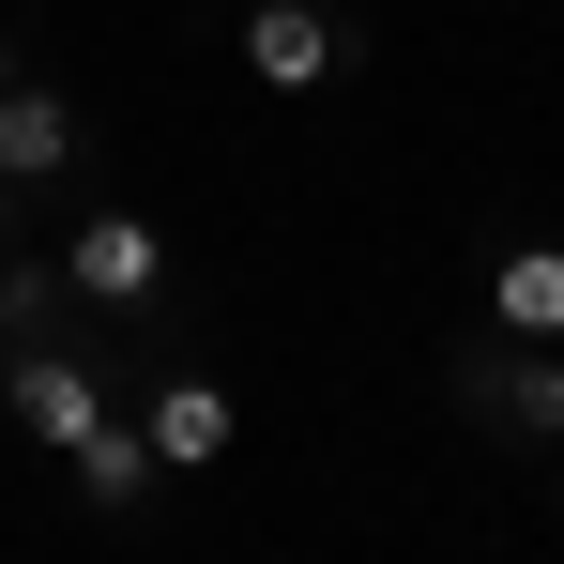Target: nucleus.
<instances>
[{"mask_svg":"<svg viewBox=\"0 0 564 564\" xmlns=\"http://www.w3.org/2000/svg\"><path fill=\"white\" fill-rule=\"evenodd\" d=\"M122 381H138V336L107 321V336H46V351H0V412L46 443V458H77L107 412H122Z\"/></svg>","mask_w":564,"mask_h":564,"instance_id":"obj_1","label":"nucleus"},{"mask_svg":"<svg viewBox=\"0 0 564 564\" xmlns=\"http://www.w3.org/2000/svg\"><path fill=\"white\" fill-rule=\"evenodd\" d=\"M458 412L473 427H488V443H519V458H564V351L550 336H503V321H488V336H458Z\"/></svg>","mask_w":564,"mask_h":564,"instance_id":"obj_2","label":"nucleus"},{"mask_svg":"<svg viewBox=\"0 0 564 564\" xmlns=\"http://www.w3.org/2000/svg\"><path fill=\"white\" fill-rule=\"evenodd\" d=\"M62 275H77V305H93V321H122V336H138V321L169 305V229L107 198V214H77V245H62Z\"/></svg>","mask_w":564,"mask_h":564,"instance_id":"obj_3","label":"nucleus"},{"mask_svg":"<svg viewBox=\"0 0 564 564\" xmlns=\"http://www.w3.org/2000/svg\"><path fill=\"white\" fill-rule=\"evenodd\" d=\"M351 62H367V31L336 0H245V77L260 93H336Z\"/></svg>","mask_w":564,"mask_h":564,"instance_id":"obj_4","label":"nucleus"},{"mask_svg":"<svg viewBox=\"0 0 564 564\" xmlns=\"http://www.w3.org/2000/svg\"><path fill=\"white\" fill-rule=\"evenodd\" d=\"M77 169H93V107H77V93H46V77L15 62V77H0V184H15V198H46V184H77Z\"/></svg>","mask_w":564,"mask_h":564,"instance_id":"obj_5","label":"nucleus"},{"mask_svg":"<svg viewBox=\"0 0 564 564\" xmlns=\"http://www.w3.org/2000/svg\"><path fill=\"white\" fill-rule=\"evenodd\" d=\"M138 427H153V458H169V473H214V458H229V427H245V397L169 351V367L138 381Z\"/></svg>","mask_w":564,"mask_h":564,"instance_id":"obj_6","label":"nucleus"},{"mask_svg":"<svg viewBox=\"0 0 564 564\" xmlns=\"http://www.w3.org/2000/svg\"><path fill=\"white\" fill-rule=\"evenodd\" d=\"M93 305H77V275L62 260H31V245H0V351H46V336H77Z\"/></svg>","mask_w":564,"mask_h":564,"instance_id":"obj_7","label":"nucleus"},{"mask_svg":"<svg viewBox=\"0 0 564 564\" xmlns=\"http://www.w3.org/2000/svg\"><path fill=\"white\" fill-rule=\"evenodd\" d=\"M77 488H93V519H122V503H153V488H169V458H153V427H138V412H107L93 443H77Z\"/></svg>","mask_w":564,"mask_h":564,"instance_id":"obj_8","label":"nucleus"},{"mask_svg":"<svg viewBox=\"0 0 564 564\" xmlns=\"http://www.w3.org/2000/svg\"><path fill=\"white\" fill-rule=\"evenodd\" d=\"M488 321L503 336H564V245H503L488 260Z\"/></svg>","mask_w":564,"mask_h":564,"instance_id":"obj_9","label":"nucleus"},{"mask_svg":"<svg viewBox=\"0 0 564 564\" xmlns=\"http://www.w3.org/2000/svg\"><path fill=\"white\" fill-rule=\"evenodd\" d=\"M0 245H15V184H0Z\"/></svg>","mask_w":564,"mask_h":564,"instance_id":"obj_10","label":"nucleus"},{"mask_svg":"<svg viewBox=\"0 0 564 564\" xmlns=\"http://www.w3.org/2000/svg\"><path fill=\"white\" fill-rule=\"evenodd\" d=\"M550 550H564V503H550Z\"/></svg>","mask_w":564,"mask_h":564,"instance_id":"obj_11","label":"nucleus"},{"mask_svg":"<svg viewBox=\"0 0 564 564\" xmlns=\"http://www.w3.org/2000/svg\"><path fill=\"white\" fill-rule=\"evenodd\" d=\"M0 77H15V46H0Z\"/></svg>","mask_w":564,"mask_h":564,"instance_id":"obj_12","label":"nucleus"}]
</instances>
